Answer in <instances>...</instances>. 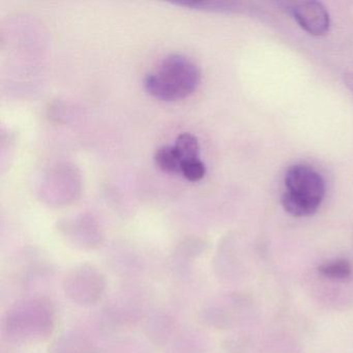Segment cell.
Listing matches in <instances>:
<instances>
[{
	"label": "cell",
	"instance_id": "cell-10",
	"mask_svg": "<svg viewBox=\"0 0 353 353\" xmlns=\"http://www.w3.org/2000/svg\"><path fill=\"white\" fill-rule=\"evenodd\" d=\"M154 162L161 170L172 174H181V160L174 145L162 146L154 154Z\"/></svg>",
	"mask_w": 353,
	"mask_h": 353
},
{
	"label": "cell",
	"instance_id": "cell-3",
	"mask_svg": "<svg viewBox=\"0 0 353 353\" xmlns=\"http://www.w3.org/2000/svg\"><path fill=\"white\" fill-rule=\"evenodd\" d=\"M325 194V181L313 167L296 164L286 171L282 205L291 216L305 218L315 214Z\"/></svg>",
	"mask_w": 353,
	"mask_h": 353
},
{
	"label": "cell",
	"instance_id": "cell-11",
	"mask_svg": "<svg viewBox=\"0 0 353 353\" xmlns=\"http://www.w3.org/2000/svg\"><path fill=\"white\" fill-rule=\"evenodd\" d=\"M175 150L179 152L183 162L199 159V141L195 136L190 133H183L177 136L174 144Z\"/></svg>",
	"mask_w": 353,
	"mask_h": 353
},
{
	"label": "cell",
	"instance_id": "cell-8",
	"mask_svg": "<svg viewBox=\"0 0 353 353\" xmlns=\"http://www.w3.org/2000/svg\"><path fill=\"white\" fill-rule=\"evenodd\" d=\"M317 272L320 276L332 282H348L353 276L352 265L344 258L323 262L318 266Z\"/></svg>",
	"mask_w": 353,
	"mask_h": 353
},
{
	"label": "cell",
	"instance_id": "cell-9",
	"mask_svg": "<svg viewBox=\"0 0 353 353\" xmlns=\"http://www.w3.org/2000/svg\"><path fill=\"white\" fill-rule=\"evenodd\" d=\"M204 243L195 239L183 241L177 247L173 256V263L177 268H185L195 261L203 253Z\"/></svg>",
	"mask_w": 353,
	"mask_h": 353
},
{
	"label": "cell",
	"instance_id": "cell-4",
	"mask_svg": "<svg viewBox=\"0 0 353 353\" xmlns=\"http://www.w3.org/2000/svg\"><path fill=\"white\" fill-rule=\"evenodd\" d=\"M106 278L94 264H79L71 268L63 281L65 296L81 307L96 305L106 291Z\"/></svg>",
	"mask_w": 353,
	"mask_h": 353
},
{
	"label": "cell",
	"instance_id": "cell-12",
	"mask_svg": "<svg viewBox=\"0 0 353 353\" xmlns=\"http://www.w3.org/2000/svg\"><path fill=\"white\" fill-rule=\"evenodd\" d=\"M205 165L200 159L185 161L181 164V174L190 181H199L205 175Z\"/></svg>",
	"mask_w": 353,
	"mask_h": 353
},
{
	"label": "cell",
	"instance_id": "cell-13",
	"mask_svg": "<svg viewBox=\"0 0 353 353\" xmlns=\"http://www.w3.org/2000/svg\"><path fill=\"white\" fill-rule=\"evenodd\" d=\"M344 82L345 85H346L347 88H348V90H350L351 94H353V74H345Z\"/></svg>",
	"mask_w": 353,
	"mask_h": 353
},
{
	"label": "cell",
	"instance_id": "cell-7",
	"mask_svg": "<svg viewBox=\"0 0 353 353\" xmlns=\"http://www.w3.org/2000/svg\"><path fill=\"white\" fill-rule=\"evenodd\" d=\"M49 351L50 353H99L94 342L76 330H68L57 336L51 343Z\"/></svg>",
	"mask_w": 353,
	"mask_h": 353
},
{
	"label": "cell",
	"instance_id": "cell-5",
	"mask_svg": "<svg viewBox=\"0 0 353 353\" xmlns=\"http://www.w3.org/2000/svg\"><path fill=\"white\" fill-rule=\"evenodd\" d=\"M290 11L299 26L311 36H325L330 30V14L319 1H296L291 3Z\"/></svg>",
	"mask_w": 353,
	"mask_h": 353
},
{
	"label": "cell",
	"instance_id": "cell-1",
	"mask_svg": "<svg viewBox=\"0 0 353 353\" xmlns=\"http://www.w3.org/2000/svg\"><path fill=\"white\" fill-rule=\"evenodd\" d=\"M55 309L44 296L18 299L6 312L3 332L10 343L18 346L40 344L55 330Z\"/></svg>",
	"mask_w": 353,
	"mask_h": 353
},
{
	"label": "cell",
	"instance_id": "cell-2",
	"mask_svg": "<svg viewBox=\"0 0 353 353\" xmlns=\"http://www.w3.org/2000/svg\"><path fill=\"white\" fill-rule=\"evenodd\" d=\"M199 82L197 65L183 55L172 54L163 59L156 70L146 75L144 86L154 98L172 102L193 94Z\"/></svg>",
	"mask_w": 353,
	"mask_h": 353
},
{
	"label": "cell",
	"instance_id": "cell-6",
	"mask_svg": "<svg viewBox=\"0 0 353 353\" xmlns=\"http://www.w3.org/2000/svg\"><path fill=\"white\" fill-rule=\"evenodd\" d=\"M61 231L70 245L82 251L96 249L102 241L98 227L90 221L70 223Z\"/></svg>",
	"mask_w": 353,
	"mask_h": 353
}]
</instances>
